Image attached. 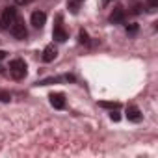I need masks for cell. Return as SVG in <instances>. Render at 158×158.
I'll use <instances>...</instances> for the list:
<instances>
[{"instance_id": "1", "label": "cell", "mask_w": 158, "mask_h": 158, "mask_svg": "<svg viewBox=\"0 0 158 158\" xmlns=\"http://www.w3.org/2000/svg\"><path fill=\"white\" fill-rule=\"evenodd\" d=\"M17 21V10L15 8H6L0 15V28L2 30H8L11 28V24Z\"/></svg>"}, {"instance_id": "2", "label": "cell", "mask_w": 158, "mask_h": 158, "mask_svg": "<svg viewBox=\"0 0 158 158\" xmlns=\"http://www.w3.org/2000/svg\"><path fill=\"white\" fill-rule=\"evenodd\" d=\"M10 73H11V76L15 80H23L26 76V63L23 60H13L10 63Z\"/></svg>"}, {"instance_id": "3", "label": "cell", "mask_w": 158, "mask_h": 158, "mask_svg": "<svg viewBox=\"0 0 158 158\" xmlns=\"http://www.w3.org/2000/svg\"><path fill=\"white\" fill-rule=\"evenodd\" d=\"M52 37H54L56 41H60V43L67 41V32H65V28H63V24H61V17H60V15L56 17V24H54Z\"/></svg>"}, {"instance_id": "4", "label": "cell", "mask_w": 158, "mask_h": 158, "mask_svg": "<svg viewBox=\"0 0 158 158\" xmlns=\"http://www.w3.org/2000/svg\"><path fill=\"white\" fill-rule=\"evenodd\" d=\"M11 34H13V37H17V39H24L26 35H28V30H26V26H24V23L23 21H15L13 24H11Z\"/></svg>"}, {"instance_id": "5", "label": "cell", "mask_w": 158, "mask_h": 158, "mask_svg": "<svg viewBox=\"0 0 158 158\" xmlns=\"http://www.w3.org/2000/svg\"><path fill=\"white\" fill-rule=\"evenodd\" d=\"M56 56H58L56 47H54V45H48V47H45V50H43V56H41V58H43V61H47V63H48V61H52Z\"/></svg>"}, {"instance_id": "6", "label": "cell", "mask_w": 158, "mask_h": 158, "mask_svg": "<svg viewBox=\"0 0 158 158\" xmlns=\"http://www.w3.org/2000/svg\"><path fill=\"white\" fill-rule=\"evenodd\" d=\"M50 104H52L54 108L61 110V108L65 106V97H63V93H52V95H50Z\"/></svg>"}, {"instance_id": "7", "label": "cell", "mask_w": 158, "mask_h": 158, "mask_svg": "<svg viewBox=\"0 0 158 158\" xmlns=\"http://www.w3.org/2000/svg\"><path fill=\"white\" fill-rule=\"evenodd\" d=\"M127 117H128V121H134V123L141 121V112H139V108H138V106H128V108H127Z\"/></svg>"}, {"instance_id": "8", "label": "cell", "mask_w": 158, "mask_h": 158, "mask_svg": "<svg viewBox=\"0 0 158 158\" xmlns=\"http://www.w3.org/2000/svg\"><path fill=\"white\" fill-rule=\"evenodd\" d=\"M45 21H47V15H45L43 11H34V13H32V24H34L35 28H41V26L45 24Z\"/></svg>"}, {"instance_id": "9", "label": "cell", "mask_w": 158, "mask_h": 158, "mask_svg": "<svg viewBox=\"0 0 158 158\" xmlns=\"http://www.w3.org/2000/svg\"><path fill=\"white\" fill-rule=\"evenodd\" d=\"M110 21H112V23H123V21H125V11H123V8H114V11L110 13Z\"/></svg>"}, {"instance_id": "10", "label": "cell", "mask_w": 158, "mask_h": 158, "mask_svg": "<svg viewBox=\"0 0 158 158\" xmlns=\"http://www.w3.org/2000/svg\"><path fill=\"white\" fill-rule=\"evenodd\" d=\"M10 99H11V95H10L8 91L0 89V101H2V102H10Z\"/></svg>"}, {"instance_id": "11", "label": "cell", "mask_w": 158, "mask_h": 158, "mask_svg": "<svg viewBox=\"0 0 158 158\" xmlns=\"http://www.w3.org/2000/svg\"><path fill=\"white\" fill-rule=\"evenodd\" d=\"M101 106H102V108H112V110H114V108H119L117 102H101Z\"/></svg>"}, {"instance_id": "12", "label": "cell", "mask_w": 158, "mask_h": 158, "mask_svg": "<svg viewBox=\"0 0 158 158\" xmlns=\"http://www.w3.org/2000/svg\"><path fill=\"white\" fill-rule=\"evenodd\" d=\"M80 41H82V43H88V34H86L84 30L80 32Z\"/></svg>"}, {"instance_id": "13", "label": "cell", "mask_w": 158, "mask_h": 158, "mask_svg": "<svg viewBox=\"0 0 158 158\" xmlns=\"http://www.w3.org/2000/svg\"><path fill=\"white\" fill-rule=\"evenodd\" d=\"M136 30H138V26H136V24H130V26L127 28V32H128V34H134Z\"/></svg>"}, {"instance_id": "14", "label": "cell", "mask_w": 158, "mask_h": 158, "mask_svg": "<svg viewBox=\"0 0 158 158\" xmlns=\"http://www.w3.org/2000/svg\"><path fill=\"white\" fill-rule=\"evenodd\" d=\"M147 2H149L151 8H156V6H158V0H147Z\"/></svg>"}, {"instance_id": "15", "label": "cell", "mask_w": 158, "mask_h": 158, "mask_svg": "<svg viewBox=\"0 0 158 158\" xmlns=\"http://www.w3.org/2000/svg\"><path fill=\"white\" fill-rule=\"evenodd\" d=\"M112 119H114V121H119V114H117V112H112Z\"/></svg>"}, {"instance_id": "16", "label": "cell", "mask_w": 158, "mask_h": 158, "mask_svg": "<svg viewBox=\"0 0 158 158\" xmlns=\"http://www.w3.org/2000/svg\"><path fill=\"white\" fill-rule=\"evenodd\" d=\"M4 58H6V52H4V50H0V60H4Z\"/></svg>"}, {"instance_id": "17", "label": "cell", "mask_w": 158, "mask_h": 158, "mask_svg": "<svg viewBox=\"0 0 158 158\" xmlns=\"http://www.w3.org/2000/svg\"><path fill=\"white\" fill-rule=\"evenodd\" d=\"M108 2H110V0H102V6H106V4H108Z\"/></svg>"}, {"instance_id": "18", "label": "cell", "mask_w": 158, "mask_h": 158, "mask_svg": "<svg viewBox=\"0 0 158 158\" xmlns=\"http://www.w3.org/2000/svg\"><path fill=\"white\" fill-rule=\"evenodd\" d=\"M0 71H2V67H0Z\"/></svg>"}, {"instance_id": "19", "label": "cell", "mask_w": 158, "mask_h": 158, "mask_svg": "<svg viewBox=\"0 0 158 158\" xmlns=\"http://www.w3.org/2000/svg\"><path fill=\"white\" fill-rule=\"evenodd\" d=\"M78 2H80V0H78Z\"/></svg>"}]
</instances>
